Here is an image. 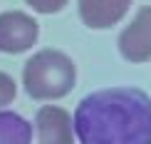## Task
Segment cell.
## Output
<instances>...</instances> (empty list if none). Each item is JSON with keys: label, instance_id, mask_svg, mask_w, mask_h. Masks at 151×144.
I'll return each mask as SVG.
<instances>
[{"label": "cell", "instance_id": "obj_1", "mask_svg": "<svg viewBox=\"0 0 151 144\" xmlns=\"http://www.w3.org/2000/svg\"><path fill=\"white\" fill-rule=\"evenodd\" d=\"M82 144H151V97L134 87L92 92L77 104Z\"/></svg>", "mask_w": 151, "mask_h": 144}, {"label": "cell", "instance_id": "obj_2", "mask_svg": "<svg viewBox=\"0 0 151 144\" xmlns=\"http://www.w3.org/2000/svg\"><path fill=\"white\" fill-rule=\"evenodd\" d=\"M22 82L35 99L65 97L74 87V65L60 50H42L25 65Z\"/></svg>", "mask_w": 151, "mask_h": 144}, {"label": "cell", "instance_id": "obj_3", "mask_svg": "<svg viewBox=\"0 0 151 144\" xmlns=\"http://www.w3.org/2000/svg\"><path fill=\"white\" fill-rule=\"evenodd\" d=\"M37 22L30 15H25L20 10L3 12L0 15V52H25L35 45L37 40Z\"/></svg>", "mask_w": 151, "mask_h": 144}, {"label": "cell", "instance_id": "obj_4", "mask_svg": "<svg viewBox=\"0 0 151 144\" xmlns=\"http://www.w3.org/2000/svg\"><path fill=\"white\" fill-rule=\"evenodd\" d=\"M119 50L129 62H146L151 57V8L139 10L131 25L124 27Z\"/></svg>", "mask_w": 151, "mask_h": 144}, {"label": "cell", "instance_id": "obj_5", "mask_svg": "<svg viewBox=\"0 0 151 144\" xmlns=\"http://www.w3.org/2000/svg\"><path fill=\"white\" fill-rule=\"evenodd\" d=\"M131 8V0H79V15L87 27L106 30L116 25Z\"/></svg>", "mask_w": 151, "mask_h": 144}, {"label": "cell", "instance_id": "obj_6", "mask_svg": "<svg viewBox=\"0 0 151 144\" xmlns=\"http://www.w3.org/2000/svg\"><path fill=\"white\" fill-rule=\"evenodd\" d=\"M40 144H72V119L62 107H42L37 112Z\"/></svg>", "mask_w": 151, "mask_h": 144}, {"label": "cell", "instance_id": "obj_7", "mask_svg": "<svg viewBox=\"0 0 151 144\" xmlns=\"http://www.w3.org/2000/svg\"><path fill=\"white\" fill-rule=\"evenodd\" d=\"M32 127L12 112H0V144H30Z\"/></svg>", "mask_w": 151, "mask_h": 144}, {"label": "cell", "instance_id": "obj_8", "mask_svg": "<svg viewBox=\"0 0 151 144\" xmlns=\"http://www.w3.org/2000/svg\"><path fill=\"white\" fill-rule=\"evenodd\" d=\"M25 3H27L32 10L50 15V12H60V10L67 5V0H25Z\"/></svg>", "mask_w": 151, "mask_h": 144}, {"label": "cell", "instance_id": "obj_9", "mask_svg": "<svg viewBox=\"0 0 151 144\" xmlns=\"http://www.w3.org/2000/svg\"><path fill=\"white\" fill-rule=\"evenodd\" d=\"M12 99H15V82L5 72H0V107L10 104Z\"/></svg>", "mask_w": 151, "mask_h": 144}]
</instances>
